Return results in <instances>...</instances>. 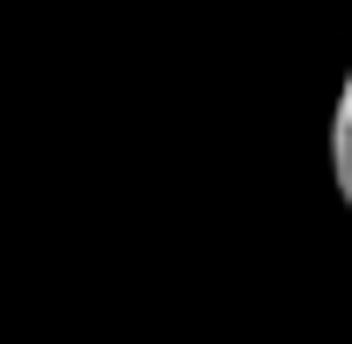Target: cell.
<instances>
[{
	"instance_id": "6da1fadb",
	"label": "cell",
	"mask_w": 352,
	"mask_h": 344,
	"mask_svg": "<svg viewBox=\"0 0 352 344\" xmlns=\"http://www.w3.org/2000/svg\"><path fill=\"white\" fill-rule=\"evenodd\" d=\"M330 180H338V203L352 209V75L338 90V113H330Z\"/></svg>"
}]
</instances>
